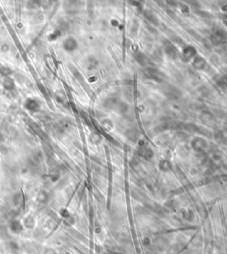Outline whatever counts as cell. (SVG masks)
Masks as SVG:
<instances>
[{"instance_id":"cell-1","label":"cell","mask_w":227,"mask_h":254,"mask_svg":"<svg viewBox=\"0 0 227 254\" xmlns=\"http://www.w3.org/2000/svg\"><path fill=\"white\" fill-rule=\"evenodd\" d=\"M194 62H195L194 63V67L198 68L199 69H202V68L204 67V65H205V62H204V60H203L202 58H201V57H198Z\"/></svg>"},{"instance_id":"cell-2","label":"cell","mask_w":227,"mask_h":254,"mask_svg":"<svg viewBox=\"0 0 227 254\" xmlns=\"http://www.w3.org/2000/svg\"><path fill=\"white\" fill-rule=\"evenodd\" d=\"M166 52H167L168 55H169L170 57H174V56H175V54H176L175 49H174L171 45H168V46H166Z\"/></svg>"},{"instance_id":"cell-3","label":"cell","mask_w":227,"mask_h":254,"mask_svg":"<svg viewBox=\"0 0 227 254\" xmlns=\"http://www.w3.org/2000/svg\"><path fill=\"white\" fill-rule=\"evenodd\" d=\"M147 19H148L149 21H151L152 22L154 21V23H156V18L154 17V14L147 13Z\"/></svg>"}]
</instances>
